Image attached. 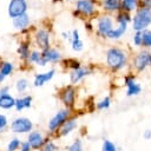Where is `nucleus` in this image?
Here are the masks:
<instances>
[{
	"instance_id": "f03ea898",
	"label": "nucleus",
	"mask_w": 151,
	"mask_h": 151,
	"mask_svg": "<svg viewBox=\"0 0 151 151\" xmlns=\"http://www.w3.org/2000/svg\"><path fill=\"white\" fill-rule=\"evenodd\" d=\"M72 116V111L70 109H60L59 111H57L51 119L47 123V132L50 136H55V133L58 132V130L60 129V126Z\"/></svg>"
},
{
	"instance_id": "39448f33",
	"label": "nucleus",
	"mask_w": 151,
	"mask_h": 151,
	"mask_svg": "<svg viewBox=\"0 0 151 151\" xmlns=\"http://www.w3.org/2000/svg\"><path fill=\"white\" fill-rule=\"evenodd\" d=\"M59 98L60 101L64 104L66 109L72 110L76 105V99H77V88L73 85H67L64 86L59 91Z\"/></svg>"
},
{
	"instance_id": "a878e982",
	"label": "nucleus",
	"mask_w": 151,
	"mask_h": 151,
	"mask_svg": "<svg viewBox=\"0 0 151 151\" xmlns=\"http://www.w3.org/2000/svg\"><path fill=\"white\" fill-rule=\"evenodd\" d=\"M104 8L107 11H119L122 9V0H104Z\"/></svg>"
},
{
	"instance_id": "473e14b6",
	"label": "nucleus",
	"mask_w": 151,
	"mask_h": 151,
	"mask_svg": "<svg viewBox=\"0 0 151 151\" xmlns=\"http://www.w3.org/2000/svg\"><path fill=\"white\" fill-rule=\"evenodd\" d=\"M65 64H67L66 66H67L68 68H71V71L81 67V64H80L78 60H76V59H68V60H65Z\"/></svg>"
},
{
	"instance_id": "c756f323",
	"label": "nucleus",
	"mask_w": 151,
	"mask_h": 151,
	"mask_svg": "<svg viewBox=\"0 0 151 151\" xmlns=\"http://www.w3.org/2000/svg\"><path fill=\"white\" fill-rule=\"evenodd\" d=\"M66 151H84V144L81 138H76L70 145L66 146Z\"/></svg>"
},
{
	"instance_id": "4be33fe9",
	"label": "nucleus",
	"mask_w": 151,
	"mask_h": 151,
	"mask_svg": "<svg viewBox=\"0 0 151 151\" xmlns=\"http://www.w3.org/2000/svg\"><path fill=\"white\" fill-rule=\"evenodd\" d=\"M27 61L31 63V64H35L38 66H41V67H44V66L47 65L46 61L41 57V51H37V50L35 51H32L29 53V57H28V60Z\"/></svg>"
},
{
	"instance_id": "dca6fc26",
	"label": "nucleus",
	"mask_w": 151,
	"mask_h": 151,
	"mask_svg": "<svg viewBox=\"0 0 151 151\" xmlns=\"http://www.w3.org/2000/svg\"><path fill=\"white\" fill-rule=\"evenodd\" d=\"M41 57L46 61V64L47 63H58L61 60L60 52L55 48H52V47H48L47 50L41 51Z\"/></svg>"
},
{
	"instance_id": "5701e85b",
	"label": "nucleus",
	"mask_w": 151,
	"mask_h": 151,
	"mask_svg": "<svg viewBox=\"0 0 151 151\" xmlns=\"http://www.w3.org/2000/svg\"><path fill=\"white\" fill-rule=\"evenodd\" d=\"M138 5H139V0H122V9L126 13L137 11Z\"/></svg>"
},
{
	"instance_id": "6ab92c4d",
	"label": "nucleus",
	"mask_w": 151,
	"mask_h": 151,
	"mask_svg": "<svg viewBox=\"0 0 151 151\" xmlns=\"http://www.w3.org/2000/svg\"><path fill=\"white\" fill-rule=\"evenodd\" d=\"M119 26L117 28H112L109 33H107V38L110 39H119L123 37V34L126 32V28H127V24L126 22H118Z\"/></svg>"
},
{
	"instance_id": "bb28decb",
	"label": "nucleus",
	"mask_w": 151,
	"mask_h": 151,
	"mask_svg": "<svg viewBox=\"0 0 151 151\" xmlns=\"http://www.w3.org/2000/svg\"><path fill=\"white\" fill-rule=\"evenodd\" d=\"M28 86H29V81H28V79H26V78H19V79L15 81V90H17L19 93L26 92L27 88H28Z\"/></svg>"
},
{
	"instance_id": "2eb2a0df",
	"label": "nucleus",
	"mask_w": 151,
	"mask_h": 151,
	"mask_svg": "<svg viewBox=\"0 0 151 151\" xmlns=\"http://www.w3.org/2000/svg\"><path fill=\"white\" fill-rule=\"evenodd\" d=\"M35 42L41 51L50 47V33L46 29H39L35 33Z\"/></svg>"
},
{
	"instance_id": "1a4fd4ad",
	"label": "nucleus",
	"mask_w": 151,
	"mask_h": 151,
	"mask_svg": "<svg viewBox=\"0 0 151 151\" xmlns=\"http://www.w3.org/2000/svg\"><path fill=\"white\" fill-rule=\"evenodd\" d=\"M124 85L126 87V96L127 97H136L142 92V86L139 83L136 81L134 76H125L124 78Z\"/></svg>"
},
{
	"instance_id": "20e7f679",
	"label": "nucleus",
	"mask_w": 151,
	"mask_h": 151,
	"mask_svg": "<svg viewBox=\"0 0 151 151\" xmlns=\"http://www.w3.org/2000/svg\"><path fill=\"white\" fill-rule=\"evenodd\" d=\"M8 127L15 134H28L34 129V124L27 117H17L8 124Z\"/></svg>"
},
{
	"instance_id": "b1692460",
	"label": "nucleus",
	"mask_w": 151,
	"mask_h": 151,
	"mask_svg": "<svg viewBox=\"0 0 151 151\" xmlns=\"http://www.w3.org/2000/svg\"><path fill=\"white\" fill-rule=\"evenodd\" d=\"M18 53H19V57L22 59V60H25V61H27L28 60V57H29V44L27 42V41H22V42H20V45H19V47H18Z\"/></svg>"
},
{
	"instance_id": "9b49d317",
	"label": "nucleus",
	"mask_w": 151,
	"mask_h": 151,
	"mask_svg": "<svg viewBox=\"0 0 151 151\" xmlns=\"http://www.w3.org/2000/svg\"><path fill=\"white\" fill-rule=\"evenodd\" d=\"M149 55L150 53L147 51H140L136 54L133 59V67L137 72H143L149 66Z\"/></svg>"
},
{
	"instance_id": "2f4dec72",
	"label": "nucleus",
	"mask_w": 151,
	"mask_h": 151,
	"mask_svg": "<svg viewBox=\"0 0 151 151\" xmlns=\"http://www.w3.org/2000/svg\"><path fill=\"white\" fill-rule=\"evenodd\" d=\"M142 45L146 48L151 47V31H142Z\"/></svg>"
},
{
	"instance_id": "7c9ffc66",
	"label": "nucleus",
	"mask_w": 151,
	"mask_h": 151,
	"mask_svg": "<svg viewBox=\"0 0 151 151\" xmlns=\"http://www.w3.org/2000/svg\"><path fill=\"white\" fill-rule=\"evenodd\" d=\"M21 140L18 137H13L6 145V151H19Z\"/></svg>"
},
{
	"instance_id": "423d86ee",
	"label": "nucleus",
	"mask_w": 151,
	"mask_h": 151,
	"mask_svg": "<svg viewBox=\"0 0 151 151\" xmlns=\"http://www.w3.org/2000/svg\"><path fill=\"white\" fill-rule=\"evenodd\" d=\"M48 138H50V134L46 136L42 131H40V130H34V129H33V130L27 134L26 142L31 145V147H32L33 151H39Z\"/></svg>"
},
{
	"instance_id": "72a5a7b5",
	"label": "nucleus",
	"mask_w": 151,
	"mask_h": 151,
	"mask_svg": "<svg viewBox=\"0 0 151 151\" xmlns=\"http://www.w3.org/2000/svg\"><path fill=\"white\" fill-rule=\"evenodd\" d=\"M7 127H8V118L5 114L0 113V132H4Z\"/></svg>"
},
{
	"instance_id": "a211bd4d",
	"label": "nucleus",
	"mask_w": 151,
	"mask_h": 151,
	"mask_svg": "<svg viewBox=\"0 0 151 151\" xmlns=\"http://www.w3.org/2000/svg\"><path fill=\"white\" fill-rule=\"evenodd\" d=\"M14 71V65L11 61H2L0 64V84L5 81V79L11 76Z\"/></svg>"
},
{
	"instance_id": "f257e3e1",
	"label": "nucleus",
	"mask_w": 151,
	"mask_h": 151,
	"mask_svg": "<svg viewBox=\"0 0 151 151\" xmlns=\"http://www.w3.org/2000/svg\"><path fill=\"white\" fill-rule=\"evenodd\" d=\"M126 63H127V55L123 50L117 48V47H112L107 50L106 65L111 71L117 72V71L123 70L126 66Z\"/></svg>"
},
{
	"instance_id": "58836bf2",
	"label": "nucleus",
	"mask_w": 151,
	"mask_h": 151,
	"mask_svg": "<svg viewBox=\"0 0 151 151\" xmlns=\"http://www.w3.org/2000/svg\"><path fill=\"white\" fill-rule=\"evenodd\" d=\"M143 138H144L145 140H151V129H147V130L144 131Z\"/></svg>"
},
{
	"instance_id": "6e6552de",
	"label": "nucleus",
	"mask_w": 151,
	"mask_h": 151,
	"mask_svg": "<svg viewBox=\"0 0 151 151\" xmlns=\"http://www.w3.org/2000/svg\"><path fill=\"white\" fill-rule=\"evenodd\" d=\"M26 11H27L26 0H11L8 4V15L13 19L25 14Z\"/></svg>"
},
{
	"instance_id": "c9c22d12",
	"label": "nucleus",
	"mask_w": 151,
	"mask_h": 151,
	"mask_svg": "<svg viewBox=\"0 0 151 151\" xmlns=\"http://www.w3.org/2000/svg\"><path fill=\"white\" fill-rule=\"evenodd\" d=\"M133 44L136 46H140L142 45V31H137L136 34L133 35Z\"/></svg>"
},
{
	"instance_id": "a19ab883",
	"label": "nucleus",
	"mask_w": 151,
	"mask_h": 151,
	"mask_svg": "<svg viewBox=\"0 0 151 151\" xmlns=\"http://www.w3.org/2000/svg\"><path fill=\"white\" fill-rule=\"evenodd\" d=\"M149 66H151V53L149 55Z\"/></svg>"
},
{
	"instance_id": "9d476101",
	"label": "nucleus",
	"mask_w": 151,
	"mask_h": 151,
	"mask_svg": "<svg viewBox=\"0 0 151 151\" xmlns=\"http://www.w3.org/2000/svg\"><path fill=\"white\" fill-rule=\"evenodd\" d=\"M92 73V70L88 66H81L77 70H73L70 72V81L71 85H77L78 83H80L84 78H86L87 76H90Z\"/></svg>"
},
{
	"instance_id": "7ed1b4c3",
	"label": "nucleus",
	"mask_w": 151,
	"mask_h": 151,
	"mask_svg": "<svg viewBox=\"0 0 151 151\" xmlns=\"http://www.w3.org/2000/svg\"><path fill=\"white\" fill-rule=\"evenodd\" d=\"M151 25V9L147 7L137 8L136 14L132 20V27L137 31H145Z\"/></svg>"
},
{
	"instance_id": "412c9836",
	"label": "nucleus",
	"mask_w": 151,
	"mask_h": 151,
	"mask_svg": "<svg viewBox=\"0 0 151 151\" xmlns=\"http://www.w3.org/2000/svg\"><path fill=\"white\" fill-rule=\"evenodd\" d=\"M28 25H29V17L26 13L13 19V26L17 29H25Z\"/></svg>"
},
{
	"instance_id": "c85d7f7f",
	"label": "nucleus",
	"mask_w": 151,
	"mask_h": 151,
	"mask_svg": "<svg viewBox=\"0 0 151 151\" xmlns=\"http://www.w3.org/2000/svg\"><path fill=\"white\" fill-rule=\"evenodd\" d=\"M39 151H59V145L54 142L53 138L50 137V138L45 142V144L42 145V147H41Z\"/></svg>"
},
{
	"instance_id": "4468645a",
	"label": "nucleus",
	"mask_w": 151,
	"mask_h": 151,
	"mask_svg": "<svg viewBox=\"0 0 151 151\" xmlns=\"http://www.w3.org/2000/svg\"><path fill=\"white\" fill-rule=\"evenodd\" d=\"M76 8L78 12H80L84 15H92L96 12V7H94V2L92 0H78Z\"/></svg>"
},
{
	"instance_id": "cd10ccee",
	"label": "nucleus",
	"mask_w": 151,
	"mask_h": 151,
	"mask_svg": "<svg viewBox=\"0 0 151 151\" xmlns=\"http://www.w3.org/2000/svg\"><path fill=\"white\" fill-rule=\"evenodd\" d=\"M111 106V97L110 96H105L104 98H101L99 101H97L96 104V109L98 111H104V110H107L110 109Z\"/></svg>"
},
{
	"instance_id": "4c0bfd02",
	"label": "nucleus",
	"mask_w": 151,
	"mask_h": 151,
	"mask_svg": "<svg viewBox=\"0 0 151 151\" xmlns=\"http://www.w3.org/2000/svg\"><path fill=\"white\" fill-rule=\"evenodd\" d=\"M5 94H9V86L8 85H4L0 87V97L5 96Z\"/></svg>"
},
{
	"instance_id": "ddd939ff",
	"label": "nucleus",
	"mask_w": 151,
	"mask_h": 151,
	"mask_svg": "<svg viewBox=\"0 0 151 151\" xmlns=\"http://www.w3.org/2000/svg\"><path fill=\"white\" fill-rule=\"evenodd\" d=\"M55 74V70L51 68L47 72H42V73H37L34 76V80H33V86L35 87H41L44 86L46 83H48L50 80H52V78Z\"/></svg>"
},
{
	"instance_id": "f704fd0d",
	"label": "nucleus",
	"mask_w": 151,
	"mask_h": 151,
	"mask_svg": "<svg viewBox=\"0 0 151 151\" xmlns=\"http://www.w3.org/2000/svg\"><path fill=\"white\" fill-rule=\"evenodd\" d=\"M71 42H72V50L73 51L79 52V51H81L84 48V44H83V41L80 39L79 40H72Z\"/></svg>"
},
{
	"instance_id": "393cba45",
	"label": "nucleus",
	"mask_w": 151,
	"mask_h": 151,
	"mask_svg": "<svg viewBox=\"0 0 151 151\" xmlns=\"http://www.w3.org/2000/svg\"><path fill=\"white\" fill-rule=\"evenodd\" d=\"M122 149L117 146V144L107 138L103 139L101 142V146H100V151H120Z\"/></svg>"
},
{
	"instance_id": "0eeeda50",
	"label": "nucleus",
	"mask_w": 151,
	"mask_h": 151,
	"mask_svg": "<svg viewBox=\"0 0 151 151\" xmlns=\"http://www.w3.org/2000/svg\"><path fill=\"white\" fill-rule=\"evenodd\" d=\"M78 129V117L77 116H71L58 130V132L55 133L54 137L57 138H63V137H67L70 136L72 132H74Z\"/></svg>"
},
{
	"instance_id": "ea45409f",
	"label": "nucleus",
	"mask_w": 151,
	"mask_h": 151,
	"mask_svg": "<svg viewBox=\"0 0 151 151\" xmlns=\"http://www.w3.org/2000/svg\"><path fill=\"white\" fill-rule=\"evenodd\" d=\"M143 5L144 7H147L151 9V0H143Z\"/></svg>"
},
{
	"instance_id": "f8f14e48",
	"label": "nucleus",
	"mask_w": 151,
	"mask_h": 151,
	"mask_svg": "<svg viewBox=\"0 0 151 151\" xmlns=\"http://www.w3.org/2000/svg\"><path fill=\"white\" fill-rule=\"evenodd\" d=\"M113 28V20L110 15H103L98 19L97 29L101 37H106L107 33Z\"/></svg>"
},
{
	"instance_id": "e433bc0d",
	"label": "nucleus",
	"mask_w": 151,
	"mask_h": 151,
	"mask_svg": "<svg viewBox=\"0 0 151 151\" xmlns=\"http://www.w3.org/2000/svg\"><path fill=\"white\" fill-rule=\"evenodd\" d=\"M19 151H33V150H32L31 145H29V144H28L26 140H24V142H21V144H20Z\"/></svg>"
},
{
	"instance_id": "aec40b11",
	"label": "nucleus",
	"mask_w": 151,
	"mask_h": 151,
	"mask_svg": "<svg viewBox=\"0 0 151 151\" xmlns=\"http://www.w3.org/2000/svg\"><path fill=\"white\" fill-rule=\"evenodd\" d=\"M15 105V98L9 93L0 97V109L2 110H11Z\"/></svg>"
},
{
	"instance_id": "f3484780",
	"label": "nucleus",
	"mask_w": 151,
	"mask_h": 151,
	"mask_svg": "<svg viewBox=\"0 0 151 151\" xmlns=\"http://www.w3.org/2000/svg\"><path fill=\"white\" fill-rule=\"evenodd\" d=\"M32 101H33V98H32V96H29V94H26V96L15 98L14 109H15L18 112H21L22 110L29 109V107L32 106Z\"/></svg>"
}]
</instances>
